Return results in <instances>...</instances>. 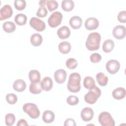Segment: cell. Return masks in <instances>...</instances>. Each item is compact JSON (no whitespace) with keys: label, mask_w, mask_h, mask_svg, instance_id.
<instances>
[{"label":"cell","mask_w":126,"mask_h":126,"mask_svg":"<svg viewBox=\"0 0 126 126\" xmlns=\"http://www.w3.org/2000/svg\"><path fill=\"white\" fill-rule=\"evenodd\" d=\"M98 26L99 21L94 17H90L85 22V28L88 30H95L98 27Z\"/></svg>","instance_id":"7c38bea8"},{"label":"cell","mask_w":126,"mask_h":126,"mask_svg":"<svg viewBox=\"0 0 126 126\" xmlns=\"http://www.w3.org/2000/svg\"><path fill=\"white\" fill-rule=\"evenodd\" d=\"M48 14V11L45 6H40L37 10L36 15L37 16L43 18L46 16Z\"/></svg>","instance_id":"e575fe53"},{"label":"cell","mask_w":126,"mask_h":126,"mask_svg":"<svg viewBox=\"0 0 126 126\" xmlns=\"http://www.w3.org/2000/svg\"><path fill=\"white\" fill-rule=\"evenodd\" d=\"M30 25L38 32L43 31L46 28L44 22L36 17H32L30 20Z\"/></svg>","instance_id":"52a82bcc"},{"label":"cell","mask_w":126,"mask_h":126,"mask_svg":"<svg viewBox=\"0 0 126 126\" xmlns=\"http://www.w3.org/2000/svg\"><path fill=\"white\" fill-rule=\"evenodd\" d=\"M83 85L87 89H92L95 86V81L92 77L87 76L84 79Z\"/></svg>","instance_id":"484cf974"},{"label":"cell","mask_w":126,"mask_h":126,"mask_svg":"<svg viewBox=\"0 0 126 126\" xmlns=\"http://www.w3.org/2000/svg\"><path fill=\"white\" fill-rule=\"evenodd\" d=\"M63 125L64 126H76V124L75 123V121L73 119L68 118L64 121Z\"/></svg>","instance_id":"f35d334b"},{"label":"cell","mask_w":126,"mask_h":126,"mask_svg":"<svg viewBox=\"0 0 126 126\" xmlns=\"http://www.w3.org/2000/svg\"><path fill=\"white\" fill-rule=\"evenodd\" d=\"M112 96L115 99L120 100L124 98L126 96V90L122 87H119L112 92Z\"/></svg>","instance_id":"2e32d148"},{"label":"cell","mask_w":126,"mask_h":126,"mask_svg":"<svg viewBox=\"0 0 126 126\" xmlns=\"http://www.w3.org/2000/svg\"><path fill=\"white\" fill-rule=\"evenodd\" d=\"M98 121L102 126H114L115 125V121L111 114L105 111L99 114Z\"/></svg>","instance_id":"5b68a950"},{"label":"cell","mask_w":126,"mask_h":126,"mask_svg":"<svg viewBox=\"0 0 126 126\" xmlns=\"http://www.w3.org/2000/svg\"><path fill=\"white\" fill-rule=\"evenodd\" d=\"M126 34V30L124 26H116L113 30V35L117 39H122L125 38Z\"/></svg>","instance_id":"30bf717a"},{"label":"cell","mask_w":126,"mask_h":126,"mask_svg":"<svg viewBox=\"0 0 126 126\" xmlns=\"http://www.w3.org/2000/svg\"><path fill=\"white\" fill-rule=\"evenodd\" d=\"M46 5L50 11H53L58 8V3L56 0H48L47 2Z\"/></svg>","instance_id":"836d02e7"},{"label":"cell","mask_w":126,"mask_h":126,"mask_svg":"<svg viewBox=\"0 0 126 126\" xmlns=\"http://www.w3.org/2000/svg\"><path fill=\"white\" fill-rule=\"evenodd\" d=\"M65 64L69 69H73L77 67L78 65V63L75 59L69 58L66 61Z\"/></svg>","instance_id":"1f68e13d"},{"label":"cell","mask_w":126,"mask_h":126,"mask_svg":"<svg viewBox=\"0 0 126 126\" xmlns=\"http://www.w3.org/2000/svg\"><path fill=\"white\" fill-rule=\"evenodd\" d=\"M53 81L49 77H45L41 81V86L42 90L47 92L50 91L53 87Z\"/></svg>","instance_id":"9a60e30c"},{"label":"cell","mask_w":126,"mask_h":126,"mask_svg":"<svg viewBox=\"0 0 126 126\" xmlns=\"http://www.w3.org/2000/svg\"><path fill=\"white\" fill-rule=\"evenodd\" d=\"M26 83L22 79H17L14 81L13 84V88L17 92H22L26 88Z\"/></svg>","instance_id":"ac0fdd59"},{"label":"cell","mask_w":126,"mask_h":126,"mask_svg":"<svg viewBox=\"0 0 126 126\" xmlns=\"http://www.w3.org/2000/svg\"><path fill=\"white\" fill-rule=\"evenodd\" d=\"M7 102L10 104H14L17 101V96L16 94L13 93H10L6 94L5 96Z\"/></svg>","instance_id":"d6a6232c"},{"label":"cell","mask_w":126,"mask_h":126,"mask_svg":"<svg viewBox=\"0 0 126 126\" xmlns=\"http://www.w3.org/2000/svg\"><path fill=\"white\" fill-rule=\"evenodd\" d=\"M101 60V56L100 54L94 53L92 54L90 56V60L93 63H96L100 62Z\"/></svg>","instance_id":"8d00e7d4"},{"label":"cell","mask_w":126,"mask_h":126,"mask_svg":"<svg viewBox=\"0 0 126 126\" xmlns=\"http://www.w3.org/2000/svg\"><path fill=\"white\" fill-rule=\"evenodd\" d=\"M79 98L75 95H69L66 99L67 103L70 105H75L79 102Z\"/></svg>","instance_id":"d590c367"},{"label":"cell","mask_w":126,"mask_h":126,"mask_svg":"<svg viewBox=\"0 0 126 126\" xmlns=\"http://www.w3.org/2000/svg\"><path fill=\"white\" fill-rule=\"evenodd\" d=\"M101 40L100 34L96 32L90 33L86 41V47L90 51L97 50L99 48Z\"/></svg>","instance_id":"6da1fadb"},{"label":"cell","mask_w":126,"mask_h":126,"mask_svg":"<svg viewBox=\"0 0 126 126\" xmlns=\"http://www.w3.org/2000/svg\"><path fill=\"white\" fill-rule=\"evenodd\" d=\"M14 21L18 25L23 26L26 24L27 21V17L25 14L19 13L17 14L15 18Z\"/></svg>","instance_id":"f1b7e54d"},{"label":"cell","mask_w":126,"mask_h":126,"mask_svg":"<svg viewBox=\"0 0 126 126\" xmlns=\"http://www.w3.org/2000/svg\"><path fill=\"white\" fill-rule=\"evenodd\" d=\"M74 6V3L72 0H63L62 1V8L65 11L72 10Z\"/></svg>","instance_id":"83f0119b"},{"label":"cell","mask_w":126,"mask_h":126,"mask_svg":"<svg viewBox=\"0 0 126 126\" xmlns=\"http://www.w3.org/2000/svg\"><path fill=\"white\" fill-rule=\"evenodd\" d=\"M40 74L37 70H31L29 73V78L31 83L40 82Z\"/></svg>","instance_id":"44dd1931"},{"label":"cell","mask_w":126,"mask_h":126,"mask_svg":"<svg viewBox=\"0 0 126 126\" xmlns=\"http://www.w3.org/2000/svg\"><path fill=\"white\" fill-rule=\"evenodd\" d=\"M54 119L55 114L52 111L46 110L43 112L42 115V120L45 123H51L54 121Z\"/></svg>","instance_id":"d6986e66"},{"label":"cell","mask_w":126,"mask_h":126,"mask_svg":"<svg viewBox=\"0 0 126 126\" xmlns=\"http://www.w3.org/2000/svg\"><path fill=\"white\" fill-rule=\"evenodd\" d=\"M58 49L59 51L64 54L68 53L71 49V46L69 42L64 41L61 42L58 47Z\"/></svg>","instance_id":"ffe728a7"},{"label":"cell","mask_w":126,"mask_h":126,"mask_svg":"<svg viewBox=\"0 0 126 126\" xmlns=\"http://www.w3.org/2000/svg\"><path fill=\"white\" fill-rule=\"evenodd\" d=\"M15 121V116L13 114L8 113L5 115V123L6 125L11 126L13 125Z\"/></svg>","instance_id":"f546056e"},{"label":"cell","mask_w":126,"mask_h":126,"mask_svg":"<svg viewBox=\"0 0 126 126\" xmlns=\"http://www.w3.org/2000/svg\"><path fill=\"white\" fill-rule=\"evenodd\" d=\"M42 36L38 33H35L33 34L30 38V41L31 44L34 46H39L40 45L42 42Z\"/></svg>","instance_id":"7402d4cb"},{"label":"cell","mask_w":126,"mask_h":126,"mask_svg":"<svg viewBox=\"0 0 126 126\" xmlns=\"http://www.w3.org/2000/svg\"><path fill=\"white\" fill-rule=\"evenodd\" d=\"M23 111L32 119H37L40 115V111L37 106L32 103H25L23 106Z\"/></svg>","instance_id":"277c9868"},{"label":"cell","mask_w":126,"mask_h":126,"mask_svg":"<svg viewBox=\"0 0 126 126\" xmlns=\"http://www.w3.org/2000/svg\"><path fill=\"white\" fill-rule=\"evenodd\" d=\"M42 89L41 86V82L31 83L29 86L30 92L33 94H38L41 93Z\"/></svg>","instance_id":"603a6c76"},{"label":"cell","mask_w":126,"mask_h":126,"mask_svg":"<svg viewBox=\"0 0 126 126\" xmlns=\"http://www.w3.org/2000/svg\"><path fill=\"white\" fill-rule=\"evenodd\" d=\"M28 125H29L27 123V121L25 120H24V119H21V120H20L18 122V123L17 124V126H28Z\"/></svg>","instance_id":"ab89813d"},{"label":"cell","mask_w":126,"mask_h":126,"mask_svg":"<svg viewBox=\"0 0 126 126\" xmlns=\"http://www.w3.org/2000/svg\"><path fill=\"white\" fill-rule=\"evenodd\" d=\"M57 34L59 37L62 39H66L70 36V31L67 26H62L58 30Z\"/></svg>","instance_id":"5bb4252c"},{"label":"cell","mask_w":126,"mask_h":126,"mask_svg":"<svg viewBox=\"0 0 126 126\" xmlns=\"http://www.w3.org/2000/svg\"><path fill=\"white\" fill-rule=\"evenodd\" d=\"M118 20L121 23L126 22V11H122L119 12L117 16Z\"/></svg>","instance_id":"74e56055"},{"label":"cell","mask_w":126,"mask_h":126,"mask_svg":"<svg viewBox=\"0 0 126 126\" xmlns=\"http://www.w3.org/2000/svg\"><path fill=\"white\" fill-rule=\"evenodd\" d=\"M82 24V20L78 16H73L69 20V25L73 29H79L81 27Z\"/></svg>","instance_id":"e0dca14e"},{"label":"cell","mask_w":126,"mask_h":126,"mask_svg":"<svg viewBox=\"0 0 126 126\" xmlns=\"http://www.w3.org/2000/svg\"><path fill=\"white\" fill-rule=\"evenodd\" d=\"M62 14L58 11L53 12L48 19V23L51 28H56L59 26L62 21Z\"/></svg>","instance_id":"8992f818"},{"label":"cell","mask_w":126,"mask_h":126,"mask_svg":"<svg viewBox=\"0 0 126 126\" xmlns=\"http://www.w3.org/2000/svg\"><path fill=\"white\" fill-rule=\"evenodd\" d=\"M94 117V111L90 107L84 108L81 112V117L85 122L91 121Z\"/></svg>","instance_id":"8fae6325"},{"label":"cell","mask_w":126,"mask_h":126,"mask_svg":"<svg viewBox=\"0 0 126 126\" xmlns=\"http://www.w3.org/2000/svg\"><path fill=\"white\" fill-rule=\"evenodd\" d=\"M13 14V10L10 5L6 4L0 9V20L2 21L9 18Z\"/></svg>","instance_id":"9c48e42d"},{"label":"cell","mask_w":126,"mask_h":126,"mask_svg":"<svg viewBox=\"0 0 126 126\" xmlns=\"http://www.w3.org/2000/svg\"><path fill=\"white\" fill-rule=\"evenodd\" d=\"M81 76L77 72L71 73L69 77L67 85V89L72 93H77L81 89L80 85Z\"/></svg>","instance_id":"7a4b0ae2"},{"label":"cell","mask_w":126,"mask_h":126,"mask_svg":"<svg viewBox=\"0 0 126 126\" xmlns=\"http://www.w3.org/2000/svg\"><path fill=\"white\" fill-rule=\"evenodd\" d=\"M101 92L100 89L95 86L92 89L89 90V92L85 95V101L90 104H93L96 102L98 97L101 95Z\"/></svg>","instance_id":"3957f363"},{"label":"cell","mask_w":126,"mask_h":126,"mask_svg":"<svg viewBox=\"0 0 126 126\" xmlns=\"http://www.w3.org/2000/svg\"><path fill=\"white\" fill-rule=\"evenodd\" d=\"M14 4L16 9L22 10L24 9L26 6V2L24 0H15Z\"/></svg>","instance_id":"4dcf8cb0"},{"label":"cell","mask_w":126,"mask_h":126,"mask_svg":"<svg viewBox=\"0 0 126 126\" xmlns=\"http://www.w3.org/2000/svg\"><path fill=\"white\" fill-rule=\"evenodd\" d=\"M66 72L63 69L57 70L54 73V78L55 81L58 84L63 83L66 80Z\"/></svg>","instance_id":"4fadbf2b"},{"label":"cell","mask_w":126,"mask_h":126,"mask_svg":"<svg viewBox=\"0 0 126 126\" xmlns=\"http://www.w3.org/2000/svg\"><path fill=\"white\" fill-rule=\"evenodd\" d=\"M2 28L4 31L6 32L11 33L14 32L16 29V26L13 22L7 21L3 24Z\"/></svg>","instance_id":"4316f807"},{"label":"cell","mask_w":126,"mask_h":126,"mask_svg":"<svg viewBox=\"0 0 126 126\" xmlns=\"http://www.w3.org/2000/svg\"><path fill=\"white\" fill-rule=\"evenodd\" d=\"M114 47V41L110 39L105 40L102 45V50L105 53H109L112 51Z\"/></svg>","instance_id":"cb8c5ba5"},{"label":"cell","mask_w":126,"mask_h":126,"mask_svg":"<svg viewBox=\"0 0 126 126\" xmlns=\"http://www.w3.org/2000/svg\"><path fill=\"white\" fill-rule=\"evenodd\" d=\"M47 1H48V0H41L39 1V5H40V6H45V5L47 3Z\"/></svg>","instance_id":"60d3db41"},{"label":"cell","mask_w":126,"mask_h":126,"mask_svg":"<svg viewBox=\"0 0 126 126\" xmlns=\"http://www.w3.org/2000/svg\"><path fill=\"white\" fill-rule=\"evenodd\" d=\"M120 64L119 62L115 60L108 61L106 64V68L107 71L111 74L116 73L119 70Z\"/></svg>","instance_id":"ba28073f"},{"label":"cell","mask_w":126,"mask_h":126,"mask_svg":"<svg viewBox=\"0 0 126 126\" xmlns=\"http://www.w3.org/2000/svg\"><path fill=\"white\" fill-rule=\"evenodd\" d=\"M96 79L97 83L101 86H105L107 84L108 78L102 72L98 73L96 75Z\"/></svg>","instance_id":"d4e9b609"}]
</instances>
